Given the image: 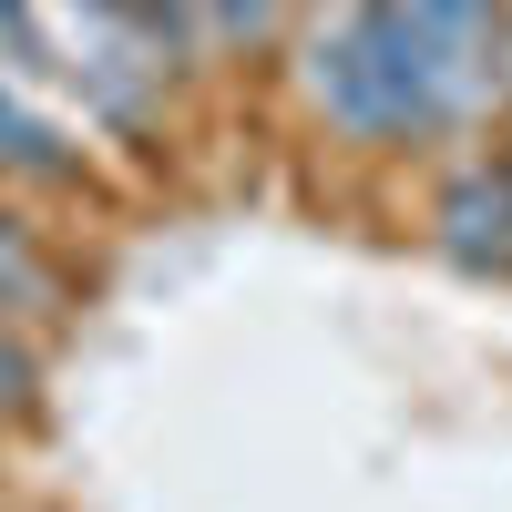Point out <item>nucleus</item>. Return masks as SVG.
<instances>
[{
  "instance_id": "obj_10",
  "label": "nucleus",
  "mask_w": 512,
  "mask_h": 512,
  "mask_svg": "<svg viewBox=\"0 0 512 512\" xmlns=\"http://www.w3.org/2000/svg\"><path fill=\"white\" fill-rule=\"evenodd\" d=\"M297 11H318V0H297Z\"/></svg>"
},
{
  "instance_id": "obj_2",
  "label": "nucleus",
  "mask_w": 512,
  "mask_h": 512,
  "mask_svg": "<svg viewBox=\"0 0 512 512\" xmlns=\"http://www.w3.org/2000/svg\"><path fill=\"white\" fill-rule=\"evenodd\" d=\"M0 62L31 93H52L82 134L123 164H154L185 144L195 72L123 11V0H0Z\"/></svg>"
},
{
  "instance_id": "obj_4",
  "label": "nucleus",
  "mask_w": 512,
  "mask_h": 512,
  "mask_svg": "<svg viewBox=\"0 0 512 512\" xmlns=\"http://www.w3.org/2000/svg\"><path fill=\"white\" fill-rule=\"evenodd\" d=\"M420 246L461 277H512V144L482 134L431 164V195H420Z\"/></svg>"
},
{
  "instance_id": "obj_3",
  "label": "nucleus",
  "mask_w": 512,
  "mask_h": 512,
  "mask_svg": "<svg viewBox=\"0 0 512 512\" xmlns=\"http://www.w3.org/2000/svg\"><path fill=\"white\" fill-rule=\"evenodd\" d=\"M0 195L52 205V216H72V205H103V195H113L103 144L82 134L52 93H31L11 62H0Z\"/></svg>"
},
{
  "instance_id": "obj_7",
  "label": "nucleus",
  "mask_w": 512,
  "mask_h": 512,
  "mask_svg": "<svg viewBox=\"0 0 512 512\" xmlns=\"http://www.w3.org/2000/svg\"><path fill=\"white\" fill-rule=\"evenodd\" d=\"M41 390H52V338H31L21 318H0V441L41 420Z\"/></svg>"
},
{
  "instance_id": "obj_5",
  "label": "nucleus",
  "mask_w": 512,
  "mask_h": 512,
  "mask_svg": "<svg viewBox=\"0 0 512 512\" xmlns=\"http://www.w3.org/2000/svg\"><path fill=\"white\" fill-rule=\"evenodd\" d=\"M82 297H93V277H82L62 216H52V205L0 195V318H21L31 338H62L82 318Z\"/></svg>"
},
{
  "instance_id": "obj_8",
  "label": "nucleus",
  "mask_w": 512,
  "mask_h": 512,
  "mask_svg": "<svg viewBox=\"0 0 512 512\" xmlns=\"http://www.w3.org/2000/svg\"><path fill=\"white\" fill-rule=\"evenodd\" d=\"M502 93H512V31H502Z\"/></svg>"
},
{
  "instance_id": "obj_6",
  "label": "nucleus",
  "mask_w": 512,
  "mask_h": 512,
  "mask_svg": "<svg viewBox=\"0 0 512 512\" xmlns=\"http://www.w3.org/2000/svg\"><path fill=\"white\" fill-rule=\"evenodd\" d=\"M195 21H205L216 72H267L297 31V0H195Z\"/></svg>"
},
{
  "instance_id": "obj_9",
  "label": "nucleus",
  "mask_w": 512,
  "mask_h": 512,
  "mask_svg": "<svg viewBox=\"0 0 512 512\" xmlns=\"http://www.w3.org/2000/svg\"><path fill=\"white\" fill-rule=\"evenodd\" d=\"M0 512H41V502H0Z\"/></svg>"
},
{
  "instance_id": "obj_1",
  "label": "nucleus",
  "mask_w": 512,
  "mask_h": 512,
  "mask_svg": "<svg viewBox=\"0 0 512 512\" xmlns=\"http://www.w3.org/2000/svg\"><path fill=\"white\" fill-rule=\"evenodd\" d=\"M512 0H318L297 11L277 82L308 144L349 164H441L502 134Z\"/></svg>"
}]
</instances>
